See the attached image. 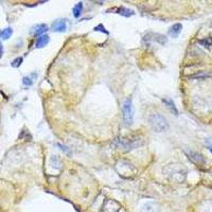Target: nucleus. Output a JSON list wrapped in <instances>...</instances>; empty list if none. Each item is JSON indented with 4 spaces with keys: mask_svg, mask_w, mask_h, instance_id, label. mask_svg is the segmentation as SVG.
<instances>
[{
    "mask_svg": "<svg viewBox=\"0 0 212 212\" xmlns=\"http://www.w3.org/2000/svg\"><path fill=\"white\" fill-rule=\"evenodd\" d=\"M23 84L24 86H31L33 85V81H32V78L30 77H24L23 78Z\"/></svg>",
    "mask_w": 212,
    "mask_h": 212,
    "instance_id": "nucleus-16",
    "label": "nucleus"
},
{
    "mask_svg": "<svg viewBox=\"0 0 212 212\" xmlns=\"http://www.w3.org/2000/svg\"><path fill=\"white\" fill-rule=\"evenodd\" d=\"M116 13H118V14H120L122 16H125V17H129V16L134 15V11L127 9V8H124V7H120V8H118V9H116Z\"/></svg>",
    "mask_w": 212,
    "mask_h": 212,
    "instance_id": "nucleus-10",
    "label": "nucleus"
},
{
    "mask_svg": "<svg viewBox=\"0 0 212 212\" xmlns=\"http://www.w3.org/2000/svg\"><path fill=\"white\" fill-rule=\"evenodd\" d=\"M198 43H199L200 45H203L204 47H206V48H209V47H211V46H212V40H211L210 38H204V39H200Z\"/></svg>",
    "mask_w": 212,
    "mask_h": 212,
    "instance_id": "nucleus-15",
    "label": "nucleus"
},
{
    "mask_svg": "<svg viewBox=\"0 0 212 212\" xmlns=\"http://www.w3.org/2000/svg\"><path fill=\"white\" fill-rule=\"evenodd\" d=\"M23 58H16L14 61H12L11 65H12V67L18 68V67H20L21 64H23Z\"/></svg>",
    "mask_w": 212,
    "mask_h": 212,
    "instance_id": "nucleus-14",
    "label": "nucleus"
},
{
    "mask_svg": "<svg viewBox=\"0 0 212 212\" xmlns=\"http://www.w3.org/2000/svg\"><path fill=\"white\" fill-rule=\"evenodd\" d=\"M187 155H188L189 159L191 160L192 162L196 164H204V162H205V159H204V157L200 154L196 153V152L188 151V152H187Z\"/></svg>",
    "mask_w": 212,
    "mask_h": 212,
    "instance_id": "nucleus-6",
    "label": "nucleus"
},
{
    "mask_svg": "<svg viewBox=\"0 0 212 212\" xmlns=\"http://www.w3.org/2000/svg\"><path fill=\"white\" fill-rule=\"evenodd\" d=\"M94 31H101V32H103V33H105V34H109V32L107 31L105 28H104V26L103 24H99V26H97L96 28H94Z\"/></svg>",
    "mask_w": 212,
    "mask_h": 212,
    "instance_id": "nucleus-17",
    "label": "nucleus"
},
{
    "mask_svg": "<svg viewBox=\"0 0 212 212\" xmlns=\"http://www.w3.org/2000/svg\"><path fill=\"white\" fill-rule=\"evenodd\" d=\"M52 30L54 32H65L67 30V20L58 19L52 23Z\"/></svg>",
    "mask_w": 212,
    "mask_h": 212,
    "instance_id": "nucleus-4",
    "label": "nucleus"
},
{
    "mask_svg": "<svg viewBox=\"0 0 212 212\" xmlns=\"http://www.w3.org/2000/svg\"><path fill=\"white\" fill-rule=\"evenodd\" d=\"M82 11H83V2H78V4H75L74 7H73V16H74L75 18H78L82 14Z\"/></svg>",
    "mask_w": 212,
    "mask_h": 212,
    "instance_id": "nucleus-12",
    "label": "nucleus"
},
{
    "mask_svg": "<svg viewBox=\"0 0 212 212\" xmlns=\"http://www.w3.org/2000/svg\"><path fill=\"white\" fill-rule=\"evenodd\" d=\"M46 31H48V26L46 23H39L34 26L31 30V33L35 36H42Z\"/></svg>",
    "mask_w": 212,
    "mask_h": 212,
    "instance_id": "nucleus-5",
    "label": "nucleus"
},
{
    "mask_svg": "<svg viewBox=\"0 0 212 212\" xmlns=\"http://www.w3.org/2000/svg\"><path fill=\"white\" fill-rule=\"evenodd\" d=\"M115 144L117 146H119V148L123 149H126V151H129V149H136L137 146L140 145V143H137L136 142V140L134 141H130V140H120V139H117L115 141Z\"/></svg>",
    "mask_w": 212,
    "mask_h": 212,
    "instance_id": "nucleus-3",
    "label": "nucleus"
},
{
    "mask_svg": "<svg viewBox=\"0 0 212 212\" xmlns=\"http://www.w3.org/2000/svg\"><path fill=\"white\" fill-rule=\"evenodd\" d=\"M162 102L164 103L165 106H167V108L173 114V115L178 116V109L175 106V103L173 102L172 99H170V98H167V99H165V98H164V99H162Z\"/></svg>",
    "mask_w": 212,
    "mask_h": 212,
    "instance_id": "nucleus-7",
    "label": "nucleus"
},
{
    "mask_svg": "<svg viewBox=\"0 0 212 212\" xmlns=\"http://www.w3.org/2000/svg\"><path fill=\"white\" fill-rule=\"evenodd\" d=\"M209 149H210V151L212 152V144H209Z\"/></svg>",
    "mask_w": 212,
    "mask_h": 212,
    "instance_id": "nucleus-19",
    "label": "nucleus"
},
{
    "mask_svg": "<svg viewBox=\"0 0 212 212\" xmlns=\"http://www.w3.org/2000/svg\"><path fill=\"white\" fill-rule=\"evenodd\" d=\"M12 34H13L12 28H10V27L9 28H5V29L0 31V38H2L3 40H7L12 36Z\"/></svg>",
    "mask_w": 212,
    "mask_h": 212,
    "instance_id": "nucleus-11",
    "label": "nucleus"
},
{
    "mask_svg": "<svg viewBox=\"0 0 212 212\" xmlns=\"http://www.w3.org/2000/svg\"><path fill=\"white\" fill-rule=\"evenodd\" d=\"M149 125H151L152 129L155 130L156 133L165 132V130L169 129L168 120L161 115V114H152L149 118Z\"/></svg>",
    "mask_w": 212,
    "mask_h": 212,
    "instance_id": "nucleus-1",
    "label": "nucleus"
},
{
    "mask_svg": "<svg viewBox=\"0 0 212 212\" xmlns=\"http://www.w3.org/2000/svg\"><path fill=\"white\" fill-rule=\"evenodd\" d=\"M209 77H211V73H208L206 71H202V72H197L196 74L191 75V78H207Z\"/></svg>",
    "mask_w": 212,
    "mask_h": 212,
    "instance_id": "nucleus-13",
    "label": "nucleus"
},
{
    "mask_svg": "<svg viewBox=\"0 0 212 212\" xmlns=\"http://www.w3.org/2000/svg\"><path fill=\"white\" fill-rule=\"evenodd\" d=\"M181 30H183V26H181L180 23H175L169 29V34L173 38H176V37L181 33Z\"/></svg>",
    "mask_w": 212,
    "mask_h": 212,
    "instance_id": "nucleus-8",
    "label": "nucleus"
},
{
    "mask_svg": "<svg viewBox=\"0 0 212 212\" xmlns=\"http://www.w3.org/2000/svg\"><path fill=\"white\" fill-rule=\"evenodd\" d=\"M133 103L130 98H126L122 104V115H123V121L126 126L132 125L133 123Z\"/></svg>",
    "mask_w": 212,
    "mask_h": 212,
    "instance_id": "nucleus-2",
    "label": "nucleus"
},
{
    "mask_svg": "<svg viewBox=\"0 0 212 212\" xmlns=\"http://www.w3.org/2000/svg\"><path fill=\"white\" fill-rule=\"evenodd\" d=\"M2 54H3V46H2L1 42H0V58H2Z\"/></svg>",
    "mask_w": 212,
    "mask_h": 212,
    "instance_id": "nucleus-18",
    "label": "nucleus"
},
{
    "mask_svg": "<svg viewBox=\"0 0 212 212\" xmlns=\"http://www.w3.org/2000/svg\"><path fill=\"white\" fill-rule=\"evenodd\" d=\"M49 40H50V37L48 36V35H42V36H38V38H37L36 43H35V47L37 49L39 48H43L46 45L49 43Z\"/></svg>",
    "mask_w": 212,
    "mask_h": 212,
    "instance_id": "nucleus-9",
    "label": "nucleus"
}]
</instances>
